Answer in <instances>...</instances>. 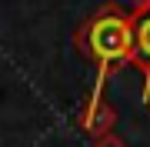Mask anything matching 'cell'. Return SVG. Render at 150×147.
Returning a JSON list of instances; mask_svg holds the SVG:
<instances>
[{"instance_id": "6da1fadb", "label": "cell", "mask_w": 150, "mask_h": 147, "mask_svg": "<svg viewBox=\"0 0 150 147\" xmlns=\"http://www.w3.org/2000/svg\"><path fill=\"white\" fill-rule=\"evenodd\" d=\"M83 44L90 50V57L97 60V80H93V94L87 104V120L97 110L103 80H107L110 67H120L134 57V17H127L120 7H103L90 17L83 30Z\"/></svg>"}, {"instance_id": "7a4b0ae2", "label": "cell", "mask_w": 150, "mask_h": 147, "mask_svg": "<svg viewBox=\"0 0 150 147\" xmlns=\"http://www.w3.org/2000/svg\"><path fill=\"white\" fill-rule=\"evenodd\" d=\"M134 57L144 70V100H150V7L134 17Z\"/></svg>"}]
</instances>
